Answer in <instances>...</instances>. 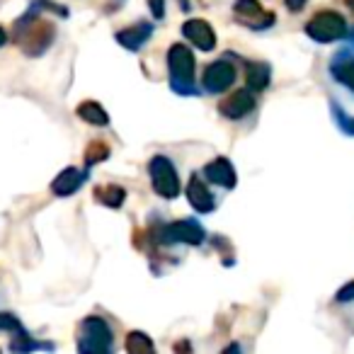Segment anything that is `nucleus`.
Instances as JSON below:
<instances>
[{"instance_id": "1", "label": "nucleus", "mask_w": 354, "mask_h": 354, "mask_svg": "<svg viewBox=\"0 0 354 354\" xmlns=\"http://www.w3.org/2000/svg\"><path fill=\"white\" fill-rule=\"evenodd\" d=\"M39 12L41 6L35 3L27 10V15L15 22V41L27 56H41L56 39V27L39 17Z\"/></svg>"}, {"instance_id": "25", "label": "nucleus", "mask_w": 354, "mask_h": 354, "mask_svg": "<svg viewBox=\"0 0 354 354\" xmlns=\"http://www.w3.org/2000/svg\"><path fill=\"white\" fill-rule=\"evenodd\" d=\"M148 6H151L153 17L162 20V15H165V0H148Z\"/></svg>"}, {"instance_id": "19", "label": "nucleus", "mask_w": 354, "mask_h": 354, "mask_svg": "<svg viewBox=\"0 0 354 354\" xmlns=\"http://www.w3.org/2000/svg\"><path fill=\"white\" fill-rule=\"evenodd\" d=\"M10 349L12 352H32V349H54V344H44V342H37V339L30 337V333H27L25 328L17 330L15 333V339L10 342Z\"/></svg>"}, {"instance_id": "15", "label": "nucleus", "mask_w": 354, "mask_h": 354, "mask_svg": "<svg viewBox=\"0 0 354 354\" xmlns=\"http://www.w3.org/2000/svg\"><path fill=\"white\" fill-rule=\"evenodd\" d=\"M75 114H78L83 122L93 124V127H107V124H109V114L100 107V102H93V100H85V102H80L78 109H75Z\"/></svg>"}, {"instance_id": "24", "label": "nucleus", "mask_w": 354, "mask_h": 354, "mask_svg": "<svg viewBox=\"0 0 354 354\" xmlns=\"http://www.w3.org/2000/svg\"><path fill=\"white\" fill-rule=\"evenodd\" d=\"M335 301H337V304H352V301H354V279L347 281L342 289H337V294H335Z\"/></svg>"}, {"instance_id": "16", "label": "nucleus", "mask_w": 354, "mask_h": 354, "mask_svg": "<svg viewBox=\"0 0 354 354\" xmlns=\"http://www.w3.org/2000/svg\"><path fill=\"white\" fill-rule=\"evenodd\" d=\"M270 78H272V68L267 64H262V61L248 66V88L252 93H262L270 85Z\"/></svg>"}, {"instance_id": "13", "label": "nucleus", "mask_w": 354, "mask_h": 354, "mask_svg": "<svg viewBox=\"0 0 354 354\" xmlns=\"http://www.w3.org/2000/svg\"><path fill=\"white\" fill-rule=\"evenodd\" d=\"M187 199L197 214H212L214 209H216V199H214V194L209 192L207 185H204V180L199 175H192V180H189Z\"/></svg>"}, {"instance_id": "6", "label": "nucleus", "mask_w": 354, "mask_h": 354, "mask_svg": "<svg viewBox=\"0 0 354 354\" xmlns=\"http://www.w3.org/2000/svg\"><path fill=\"white\" fill-rule=\"evenodd\" d=\"M204 238H207V231L194 218L162 223L156 231V241L162 243V245H177V243H183V245H202Z\"/></svg>"}, {"instance_id": "18", "label": "nucleus", "mask_w": 354, "mask_h": 354, "mask_svg": "<svg viewBox=\"0 0 354 354\" xmlns=\"http://www.w3.org/2000/svg\"><path fill=\"white\" fill-rule=\"evenodd\" d=\"M95 199L109 209H119L127 199V189L119 187V185H102V187L95 189Z\"/></svg>"}, {"instance_id": "2", "label": "nucleus", "mask_w": 354, "mask_h": 354, "mask_svg": "<svg viewBox=\"0 0 354 354\" xmlns=\"http://www.w3.org/2000/svg\"><path fill=\"white\" fill-rule=\"evenodd\" d=\"M167 73H170V88L177 95H197L194 83V54L185 44H172L167 49Z\"/></svg>"}, {"instance_id": "3", "label": "nucleus", "mask_w": 354, "mask_h": 354, "mask_svg": "<svg viewBox=\"0 0 354 354\" xmlns=\"http://www.w3.org/2000/svg\"><path fill=\"white\" fill-rule=\"evenodd\" d=\"M114 335L112 328L104 318L100 315H88L80 323L78 333V352L80 354H107L112 352Z\"/></svg>"}, {"instance_id": "27", "label": "nucleus", "mask_w": 354, "mask_h": 354, "mask_svg": "<svg viewBox=\"0 0 354 354\" xmlns=\"http://www.w3.org/2000/svg\"><path fill=\"white\" fill-rule=\"evenodd\" d=\"M3 44H8V32L0 27V46H3Z\"/></svg>"}, {"instance_id": "7", "label": "nucleus", "mask_w": 354, "mask_h": 354, "mask_svg": "<svg viewBox=\"0 0 354 354\" xmlns=\"http://www.w3.org/2000/svg\"><path fill=\"white\" fill-rule=\"evenodd\" d=\"M233 15L238 17V22L250 30H270L277 22V15L262 8L260 0H236L233 3Z\"/></svg>"}, {"instance_id": "11", "label": "nucleus", "mask_w": 354, "mask_h": 354, "mask_svg": "<svg viewBox=\"0 0 354 354\" xmlns=\"http://www.w3.org/2000/svg\"><path fill=\"white\" fill-rule=\"evenodd\" d=\"M185 39H189L199 51H212L216 46V35L207 20H187L183 25Z\"/></svg>"}, {"instance_id": "28", "label": "nucleus", "mask_w": 354, "mask_h": 354, "mask_svg": "<svg viewBox=\"0 0 354 354\" xmlns=\"http://www.w3.org/2000/svg\"><path fill=\"white\" fill-rule=\"evenodd\" d=\"M344 6H347V8H349V10H352V12H354V0H344Z\"/></svg>"}, {"instance_id": "20", "label": "nucleus", "mask_w": 354, "mask_h": 354, "mask_svg": "<svg viewBox=\"0 0 354 354\" xmlns=\"http://www.w3.org/2000/svg\"><path fill=\"white\" fill-rule=\"evenodd\" d=\"M127 352L129 354H151L153 349V342L148 339V335L146 333H138V330H133V333H129L127 335Z\"/></svg>"}, {"instance_id": "10", "label": "nucleus", "mask_w": 354, "mask_h": 354, "mask_svg": "<svg viewBox=\"0 0 354 354\" xmlns=\"http://www.w3.org/2000/svg\"><path fill=\"white\" fill-rule=\"evenodd\" d=\"M202 172L209 183L218 185V187H223V189H233L238 183V175H236V170H233V165H231L228 158H214L212 162L204 165Z\"/></svg>"}, {"instance_id": "17", "label": "nucleus", "mask_w": 354, "mask_h": 354, "mask_svg": "<svg viewBox=\"0 0 354 354\" xmlns=\"http://www.w3.org/2000/svg\"><path fill=\"white\" fill-rule=\"evenodd\" d=\"M330 75H333L339 85H344V88L354 93V59L339 56V59L330 66Z\"/></svg>"}, {"instance_id": "5", "label": "nucleus", "mask_w": 354, "mask_h": 354, "mask_svg": "<svg viewBox=\"0 0 354 354\" xmlns=\"http://www.w3.org/2000/svg\"><path fill=\"white\" fill-rule=\"evenodd\" d=\"M148 175H151L153 192L162 199H177L180 197V175H177L175 165L170 158L165 156H153L148 162Z\"/></svg>"}, {"instance_id": "23", "label": "nucleus", "mask_w": 354, "mask_h": 354, "mask_svg": "<svg viewBox=\"0 0 354 354\" xmlns=\"http://www.w3.org/2000/svg\"><path fill=\"white\" fill-rule=\"evenodd\" d=\"M0 330H10V333H17V330H22V323L12 313H0Z\"/></svg>"}, {"instance_id": "22", "label": "nucleus", "mask_w": 354, "mask_h": 354, "mask_svg": "<svg viewBox=\"0 0 354 354\" xmlns=\"http://www.w3.org/2000/svg\"><path fill=\"white\" fill-rule=\"evenodd\" d=\"M107 158H109V146H107V143L93 141L88 146V151H85V165L93 167V165H97V162L107 160Z\"/></svg>"}, {"instance_id": "29", "label": "nucleus", "mask_w": 354, "mask_h": 354, "mask_svg": "<svg viewBox=\"0 0 354 354\" xmlns=\"http://www.w3.org/2000/svg\"><path fill=\"white\" fill-rule=\"evenodd\" d=\"M347 39H349V41H352V44H354V27H352V32H347Z\"/></svg>"}, {"instance_id": "26", "label": "nucleus", "mask_w": 354, "mask_h": 354, "mask_svg": "<svg viewBox=\"0 0 354 354\" xmlns=\"http://www.w3.org/2000/svg\"><path fill=\"white\" fill-rule=\"evenodd\" d=\"M284 6L289 8L291 12H301L306 6H308V0H284Z\"/></svg>"}, {"instance_id": "12", "label": "nucleus", "mask_w": 354, "mask_h": 354, "mask_svg": "<svg viewBox=\"0 0 354 354\" xmlns=\"http://www.w3.org/2000/svg\"><path fill=\"white\" fill-rule=\"evenodd\" d=\"M85 180H88V170L66 167V170H61L59 175L54 177V183H51V192H54L56 197H71V194H75L80 187H83Z\"/></svg>"}, {"instance_id": "4", "label": "nucleus", "mask_w": 354, "mask_h": 354, "mask_svg": "<svg viewBox=\"0 0 354 354\" xmlns=\"http://www.w3.org/2000/svg\"><path fill=\"white\" fill-rule=\"evenodd\" d=\"M347 20L335 10H323L306 22V35L318 44H330L347 37Z\"/></svg>"}, {"instance_id": "21", "label": "nucleus", "mask_w": 354, "mask_h": 354, "mask_svg": "<svg viewBox=\"0 0 354 354\" xmlns=\"http://www.w3.org/2000/svg\"><path fill=\"white\" fill-rule=\"evenodd\" d=\"M330 112H333V117H335V124H337V129L342 133H347V136H354V117H349L347 112H344L342 107H339L337 102H330Z\"/></svg>"}, {"instance_id": "8", "label": "nucleus", "mask_w": 354, "mask_h": 354, "mask_svg": "<svg viewBox=\"0 0 354 354\" xmlns=\"http://www.w3.org/2000/svg\"><path fill=\"white\" fill-rule=\"evenodd\" d=\"M204 90L212 95H221L226 93L228 88H231L233 83H236V66L228 64V61H214V64L207 66V71H204Z\"/></svg>"}, {"instance_id": "14", "label": "nucleus", "mask_w": 354, "mask_h": 354, "mask_svg": "<svg viewBox=\"0 0 354 354\" xmlns=\"http://www.w3.org/2000/svg\"><path fill=\"white\" fill-rule=\"evenodd\" d=\"M151 37H153V25H151V22H136V25L117 32V41L129 51H138L148 39H151Z\"/></svg>"}, {"instance_id": "9", "label": "nucleus", "mask_w": 354, "mask_h": 354, "mask_svg": "<svg viewBox=\"0 0 354 354\" xmlns=\"http://www.w3.org/2000/svg\"><path fill=\"white\" fill-rule=\"evenodd\" d=\"M255 104H257L255 93H252L250 88H243V90H236L233 95H228V97L218 104V112H221L226 119L238 122V119L248 117V114L255 109Z\"/></svg>"}]
</instances>
